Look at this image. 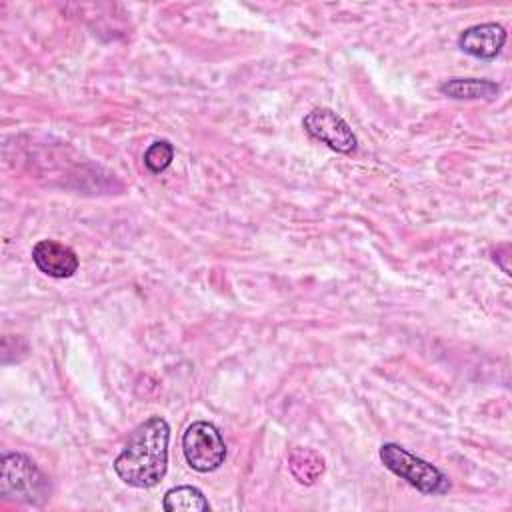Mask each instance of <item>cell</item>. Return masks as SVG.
Wrapping results in <instances>:
<instances>
[{"label": "cell", "mask_w": 512, "mask_h": 512, "mask_svg": "<svg viewBox=\"0 0 512 512\" xmlns=\"http://www.w3.org/2000/svg\"><path fill=\"white\" fill-rule=\"evenodd\" d=\"M504 44H506V30L496 22L470 26L458 36L460 50L480 60L496 58L504 48Z\"/></svg>", "instance_id": "7"}, {"label": "cell", "mask_w": 512, "mask_h": 512, "mask_svg": "<svg viewBox=\"0 0 512 512\" xmlns=\"http://www.w3.org/2000/svg\"><path fill=\"white\" fill-rule=\"evenodd\" d=\"M440 92L456 100H490L500 92V86L484 78H450L440 84Z\"/></svg>", "instance_id": "8"}, {"label": "cell", "mask_w": 512, "mask_h": 512, "mask_svg": "<svg viewBox=\"0 0 512 512\" xmlns=\"http://www.w3.org/2000/svg\"><path fill=\"white\" fill-rule=\"evenodd\" d=\"M304 130L340 154H352L358 146L350 124L330 108H314L302 120Z\"/></svg>", "instance_id": "5"}, {"label": "cell", "mask_w": 512, "mask_h": 512, "mask_svg": "<svg viewBox=\"0 0 512 512\" xmlns=\"http://www.w3.org/2000/svg\"><path fill=\"white\" fill-rule=\"evenodd\" d=\"M172 158H174V146L168 140H156L144 152V164L154 174L166 170Z\"/></svg>", "instance_id": "11"}, {"label": "cell", "mask_w": 512, "mask_h": 512, "mask_svg": "<svg viewBox=\"0 0 512 512\" xmlns=\"http://www.w3.org/2000/svg\"><path fill=\"white\" fill-rule=\"evenodd\" d=\"M162 508L168 512H206L210 510V504L198 488L176 486L164 494Z\"/></svg>", "instance_id": "10"}, {"label": "cell", "mask_w": 512, "mask_h": 512, "mask_svg": "<svg viewBox=\"0 0 512 512\" xmlns=\"http://www.w3.org/2000/svg\"><path fill=\"white\" fill-rule=\"evenodd\" d=\"M288 468L300 484H314L324 474V458L310 448H292Z\"/></svg>", "instance_id": "9"}, {"label": "cell", "mask_w": 512, "mask_h": 512, "mask_svg": "<svg viewBox=\"0 0 512 512\" xmlns=\"http://www.w3.org/2000/svg\"><path fill=\"white\" fill-rule=\"evenodd\" d=\"M182 452L192 470L212 472L224 464L226 444L212 422L198 420L182 434Z\"/></svg>", "instance_id": "4"}, {"label": "cell", "mask_w": 512, "mask_h": 512, "mask_svg": "<svg viewBox=\"0 0 512 512\" xmlns=\"http://www.w3.org/2000/svg\"><path fill=\"white\" fill-rule=\"evenodd\" d=\"M32 262L50 278H70L78 270L76 252L56 240H40L32 248Z\"/></svg>", "instance_id": "6"}, {"label": "cell", "mask_w": 512, "mask_h": 512, "mask_svg": "<svg viewBox=\"0 0 512 512\" xmlns=\"http://www.w3.org/2000/svg\"><path fill=\"white\" fill-rule=\"evenodd\" d=\"M0 494L6 500L42 504L50 494V482L28 456L20 452H6L2 456Z\"/></svg>", "instance_id": "2"}, {"label": "cell", "mask_w": 512, "mask_h": 512, "mask_svg": "<svg viewBox=\"0 0 512 512\" xmlns=\"http://www.w3.org/2000/svg\"><path fill=\"white\" fill-rule=\"evenodd\" d=\"M380 460L392 474L400 476L402 480H406L410 486L424 494H444L450 490V480L440 468L414 456L400 444H382Z\"/></svg>", "instance_id": "3"}, {"label": "cell", "mask_w": 512, "mask_h": 512, "mask_svg": "<svg viewBox=\"0 0 512 512\" xmlns=\"http://www.w3.org/2000/svg\"><path fill=\"white\" fill-rule=\"evenodd\" d=\"M168 440L170 426L162 416L140 422L114 460L118 478L134 488L156 486L168 468Z\"/></svg>", "instance_id": "1"}]
</instances>
